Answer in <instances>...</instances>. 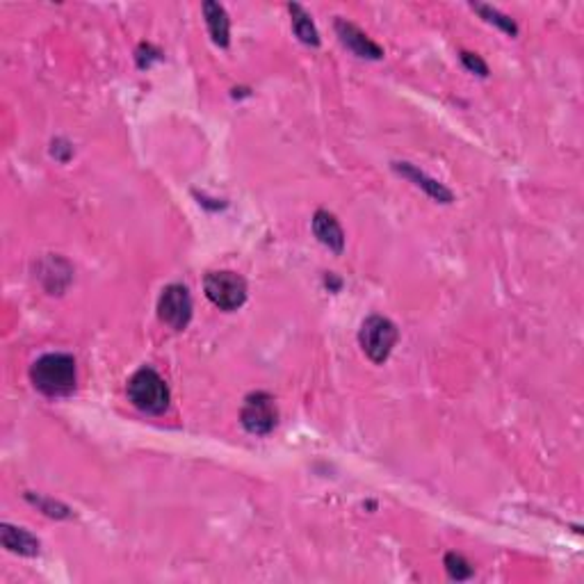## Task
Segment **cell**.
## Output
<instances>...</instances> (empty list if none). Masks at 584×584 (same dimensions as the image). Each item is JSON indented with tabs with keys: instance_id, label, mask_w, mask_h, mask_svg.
I'll return each instance as SVG.
<instances>
[{
	"instance_id": "obj_1",
	"label": "cell",
	"mask_w": 584,
	"mask_h": 584,
	"mask_svg": "<svg viewBox=\"0 0 584 584\" xmlns=\"http://www.w3.org/2000/svg\"><path fill=\"white\" fill-rule=\"evenodd\" d=\"M31 382L41 395L66 397L75 391L78 372L75 358L71 354H44L31 367Z\"/></svg>"
},
{
	"instance_id": "obj_2",
	"label": "cell",
	"mask_w": 584,
	"mask_h": 584,
	"mask_svg": "<svg viewBox=\"0 0 584 584\" xmlns=\"http://www.w3.org/2000/svg\"><path fill=\"white\" fill-rule=\"evenodd\" d=\"M128 400L133 402L135 409L151 416H160L169 409V386L163 376L154 370V367H139L133 376L128 379Z\"/></svg>"
},
{
	"instance_id": "obj_3",
	"label": "cell",
	"mask_w": 584,
	"mask_h": 584,
	"mask_svg": "<svg viewBox=\"0 0 584 584\" xmlns=\"http://www.w3.org/2000/svg\"><path fill=\"white\" fill-rule=\"evenodd\" d=\"M203 290L206 297L219 308V311H238L244 302H247V281L240 274L228 272H210L203 279Z\"/></svg>"
},
{
	"instance_id": "obj_4",
	"label": "cell",
	"mask_w": 584,
	"mask_h": 584,
	"mask_svg": "<svg viewBox=\"0 0 584 584\" xmlns=\"http://www.w3.org/2000/svg\"><path fill=\"white\" fill-rule=\"evenodd\" d=\"M397 338H400L397 327L384 315H370L363 320L361 332H358V342L372 363H386Z\"/></svg>"
},
{
	"instance_id": "obj_5",
	"label": "cell",
	"mask_w": 584,
	"mask_h": 584,
	"mask_svg": "<svg viewBox=\"0 0 584 584\" xmlns=\"http://www.w3.org/2000/svg\"><path fill=\"white\" fill-rule=\"evenodd\" d=\"M240 422H243V427L249 434H270L279 422V409L274 397L262 391L252 393V395L244 400L243 411H240Z\"/></svg>"
},
{
	"instance_id": "obj_6",
	"label": "cell",
	"mask_w": 584,
	"mask_h": 584,
	"mask_svg": "<svg viewBox=\"0 0 584 584\" xmlns=\"http://www.w3.org/2000/svg\"><path fill=\"white\" fill-rule=\"evenodd\" d=\"M158 315L167 327L183 332L192 320V297H190L188 288L181 283L164 288L158 299Z\"/></svg>"
},
{
	"instance_id": "obj_7",
	"label": "cell",
	"mask_w": 584,
	"mask_h": 584,
	"mask_svg": "<svg viewBox=\"0 0 584 584\" xmlns=\"http://www.w3.org/2000/svg\"><path fill=\"white\" fill-rule=\"evenodd\" d=\"M336 35L338 40H341V44L345 46L347 50H352L357 58H363V60H382L384 58L382 46L375 44L361 28H357V25L350 23V21H336Z\"/></svg>"
},
{
	"instance_id": "obj_8",
	"label": "cell",
	"mask_w": 584,
	"mask_h": 584,
	"mask_svg": "<svg viewBox=\"0 0 584 584\" xmlns=\"http://www.w3.org/2000/svg\"><path fill=\"white\" fill-rule=\"evenodd\" d=\"M393 169H395L400 176H404L406 181H411L416 188H420L422 192L427 194V197H431L434 201L438 203H452L455 201V194L450 192V190L446 188L443 183H438L436 179H431V176H427L422 169H418L416 164L411 163H393Z\"/></svg>"
},
{
	"instance_id": "obj_9",
	"label": "cell",
	"mask_w": 584,
	"mask_h": 584,
	"mask_svg": "<svg viewBox=\"0 0 584 584\" xmlns=\"http://www.w3.org/2000/svg\"><path fill=\"white\" fill-rule=\"evenodd\" d=\"M313 233L333 253H342V249H345V233H342L341 222L329 210H317L313 215Z\"/></svg>"
},
{
	"instance_id": "obj_10",
	"label": "cell",
	"mask_w": 584,
	"mask_h": 584,
	"mask_svg": "<svg viewBox=\"0 0 584 584\" xmlns=\"http://www.w3.org/2000/svg\"><path fill=\"white\" fill-rule=\"evenodd\" d=\"M0 544H3L5 550L21 554V557H37L41 550L40 539H35L31 532L21 530V527H14V525L7 523L0 525Z\"/></svg>"
},
{
	"instance_id": "obj_11",
	"label": "cell",
	"mask_w": 584,
	"mask_h": 584,
	"mask_svg": "<svg viewBox=\"0 0 584 584\" xmlns=\"http://www.w3.org/2000/svg\"><path fill=\"white\" fill-rule=\"evenodd\" d=\"M203 16H206V25H208V32L215 44L219 49H228V44H231V21H228L226 10L215 0H206L203 3Z\"/></svg>"
},
{
	"instance_id": "obj_12",
	"label": "cell",
	"mask_w": 584,
	"mask_h": 584,
	"mask_svg": "<svg viewBox=\"0 0 584 584\" xmlns=\"http://www.w3.org/2000/svg\"><path fill=\"white\" fill-rule=\"evenodd\" d=\"M288 10H290L292 16V31L299 37V41H304L306 46H320V32H317L315 23L311 21V14L302 5H297V3H290Z\"/></svg>"
},
{
	"instance_id": "obj_13",
	"label": "cell",
	"mask_w": 584,
	"mask_h": 584,
	"mask_svg": "<svg viewBox=\"0 0 584 584\" xmlns=\"http://www.w3.org/2000/svg\"><path fill=\"white\" fill-rule=\"evenodd\" d=\"M471 10L477 12V14H480L482 19L486 21V23L498 25V28H500L502 32H507V35H511V37L518 35V25H516V21L511 19V16L498 12L495 7L484 5V3H471Z\"/></svg>"
},
{
	"instance_id": "obj_14",
	"label": "cell",
	"mask_w": 584,
	"mask_h": 584,
	"mask_svg": "<svg viewBox=\"0 0 584 584\" xmlns=\"http://www.w3.org/2000/svg\"><path fill=\"white\" fill-rule=\"evenodd\" d=\"M446 571L452 580H456V582L473 578V573H475V571H473V566L465 562L464 554H459V553L446 554Z\"/></svg>"
},
{
	"instance_id": "obj_15",
	"label": "cell",
	"mask_w": 584,
	"mask_h": 584,
	"mask_svg": "<svg viewBox=\"0 0 584 584\" xmlns=\"http://www.w3.org/2000/svg\"><path fill=\"white\" fill-rule=\"evenodd\" d=\"M25 498H28L35 507H40V509L44 511L46 516H50V518H69L71 516L69 507L62 505V502L49 500V498H41V495H32V493H28Z\"/></svg>"
},
{
	"instance_id": "obj_16",
	"label": "cell",
	"mask_w": 584,
	"mask_h": 584,
	"mask_svg": "<svg viewBox=\"0 0 584 584\" xmlns=\"http://www.w3.org/2000/svg\"><path fill=\"white\" fill-rule=\"evenodd\" d=\"M461 62H464L465 69L473 71V74H477V75H482V78H486V75H489V65L482 60L480 55L468 53V50H461Z\"/></svg>"
}]
</instances>
